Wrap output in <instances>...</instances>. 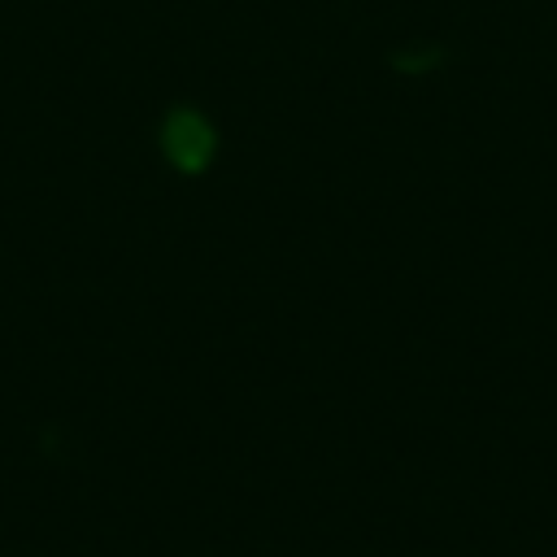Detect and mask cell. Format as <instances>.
<instances>
[{"mask_svg":"<svg viewBox=\"0 0 557 557\" xmlns=\"http://www.w3.org/2000/svg\"><path fill=\"white\" fill-rule=\"evenodd\" d=\"M165 152L178 170H200L213 157V131L196 113H174L165 122Z\"/></svg>","mask_w":557,"mask_h":557,"instance_id":"6da1fadb","label":"cell"}]
</instances>
